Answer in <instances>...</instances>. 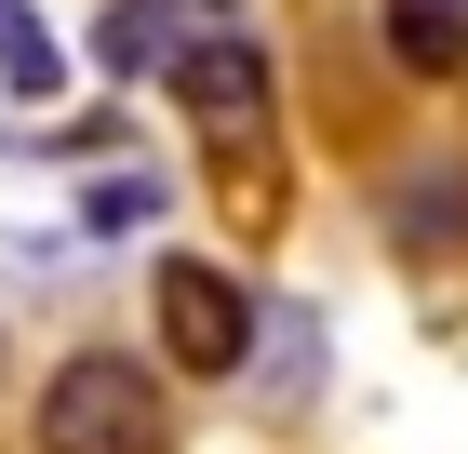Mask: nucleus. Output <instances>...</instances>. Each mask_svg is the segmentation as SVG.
Masks as SVG:
<instances>
[{
	"label": "nucleus",
	"mask_w": 468,
	"mask_h": 454,
	"mask_svg": "<svg viewBox=\"0 0 468 454\" xmlns=\"http://www.w3.org/2000/svg\"><path fill=\"white\" fill-rule=\"evenodd\" d=\"M241 375H254V415H308V401H322V308H308V294H268Z\"/></svg>",
	"instance_id": "20e7f679"
},
{
	"label": "nucleus",
	"mask_w": 468,
	"mask_h": 454,
	"mask_svg": "<svg viewBox=\"0 0 468 454\" xmlns=\"http://www.w3.org/2000/svg\"><path fill=\"white\" fill-rule=\"evenodd\" d=\"M175 415H161V375L134 348H68L40 375V415H27V454H161Z\"/></svg>",
	"instance_id": "f257e3e1"
},
{
	"label": "nucleus",
	"mask_w": 468,
	"mask_h": 454,
	"mask_svg": "<svg viewBox=\"0 0 468 454\" xmlns=\"http://www.w3.org/2000/svg\"><path fill=\"white\" fill-rule=\"evenodd\" d=\"M147 321H161V375L228 387L241 348H254V280L215 268V254H161V268H147Z\"/></svg>",
	"instance_id": "7ed1b4c3"
},
{
	"label": "nucleus",
	"mask_w": 468,
	"mask_h": 454,
	"mask_svg": "<svg viewBox=\"0 0 468 454\" xmlns=\"http://www.w3.org/2000/svg\"><path fill=\"white\" fill-rule=\"evenodd\" d=\"M161 201H175L161 174H94V187H80V227H94V241H134Z\"/></svg>",
	"instance_id": "1a4fd4ad"
},
{
	"label": "nucleus",
	"mask_w": 468,
	"mask_h": 454,
	"mask_svg": "<svg viewBox=\"0 0 468 454\" xmlns=\"http://www.w3.org/2000/svg\"><path fill=\"white\" fill-rule=\"evenodd\" d=\"M0 94H27V107L68 94V40H54L40 0H0Z\"/></svg>",
	"instance_id": "0eeeda50"
},
{
	"label": "nucleus",
	"mask_w": 468,
	"mask_h": 454,
	"mask_svg": "<svg viewBox=\"0 0 468 454\" xmlns=\"http://www.w3.org/2000/svg\"><path fill=\"white\" fill-rule=\"evenodd\" d=\"M455 14H468V0H455Z\"/></svg>",
	"instance_id": "9d476101"
},
{
	"label": "nucleus",
	"mask_w": 468,
	"mask_h": 454,
	"mask_svg": "<svg viewBox=\"0 0 468 454\" xmlns=\"http://www.w3.org/2000/svg\"><path fill=\"white\" fill-rule=\"evenodd\" d=\"M161 94L201 121V147H228V161H254L268 147V40H254L241 0H201L187 14V40L161 54Z\"/></svg>",
	"instance_id": "f03ea898"
},
{
	"label": "nucleus",
	"mask_w": 468,
	"mask_h": 454,
	"mask_svg": "<svg viewBox=\"0 0 468 454\" xmlns=\"http://www.w3.org/2000/svg\"><path fill=\"white\" fill-rule=\"evenodd\" d=\"M388 68L401 80H468V14L455 0H388Z\"/></svg>",
	"instance_id": "423d86ee"
},
{
	"label": "nucleus",
	"mask_w": 468,
	"mask_h": 454,
	"mask_svg": "<svg viewBox=\"0 0 468 454\" xmlns=\"http://www.w3.org/2000/svg\"><path fill=\"white\" fill-rule=\"evenodd\" d=\"M388 241L401 254H455L468 241V161H415V174L388 187Z\"/></svg>",
	"instance_id": "39448f33"
},
{
	"label": "nucleus",
	"mask_w": 468,
	"mask_h": 454,
	"mask_svg": "<svg viewBox=\"0 0 468 454\" xmlns=\"http://www.w3.org/2000/svg\"><path fill=\"white\" fill-rule=\"evenodd\" d=\"M187 14H201V0H108V27H94L108 80H147V68H161V54L187 40Z\"/></svg>",
	"instance_id": "6e6552de"
}]
</instances>
